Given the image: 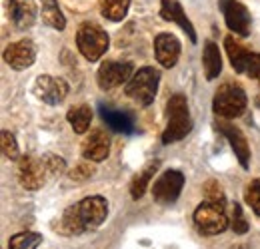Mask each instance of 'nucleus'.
I'll return each instance as SVG.
<instances>
[{
	"label": "nucleus",
	"mask_w": 260,
	"mask_h": 249,
	"mask_svg": "<svg viewBox=\"0 0 260 249\" xmlns=\"http://www.w3.org/2000/svg\"><path fill=\"white\" fill-rule=\"evenodd\" d=\"M244 201L252 208V212L260 218V180H252L244 189Z\"/></svg>",
	"instance_id": "nucleus-27"
},
{
	"label": "nucleus",
	"mask_w": 260,
	"mask_h": 249,
	"mask_svg": "<svg viewBox=\"0 0 260 249\" xmlns=\"http://www.w3.org/2000/svg\"><path fill=\"white\" fill-rule=\"evenodd\" d=\"M202 66H204V76L206 80H216L222 72V56L220 50L214 42H206L202 50Z\"/></svg>",
	"instance_id": "nucleus-20"
},
{
	"label": "nucleus",
	"mask_w": 260,
	"mask_h": 249,
	"mask_svg": "<svg viewBox=\"0 0 260 249\" xmlns=\"http://www.w3.org/2000/svg\"><path fill=\"white\" fill-rule=\"evenodd\" d=\"M224 48H226L228 60L232 64V68L238 74H244L252 80H256L260 84V54L258 52H250L246 46H242L234 36L224 38Z\"/></svg>",
	"instance_id": "nucleus-6"
},
{
	"label": "nucleus",
	"mask_w": 260,
	"mask_h": 249,
	"mask_svg": "<svg viewBox=\"0 0 260 249\" xmlns=\"http://www.w3.org/2000/svg\"><path fill=\"white\" fill-rule=\"evenodd\" d=\"M230 227L234 233L238 235H244L248 231V221L244 219V214H242V208L238 203H234V210H232V221H230Z\"/></svg>",
	"instance_id": "nucleus-29"
},
{
	"label": "nucleus",
	"mask_w": 260,
	"mask_h": 249,
	"mask_svg": "<svg viewBox=\"0 0 260 249\" xmlns=\"http://www.w3.org/2000/svg\"><path fill=\"white\" fill-rule=\"evenodd\" d=\"M34 96L48 106H58L68 96V84L62 78H54V76H46V74L38 76L34 82Z\"/></svg>",
	"instance_id": "nucleus-11"
},
{
	"label": "nucleus",
	"mask_w": 260,
	"mask_h": 249,
	"mask_svg": "<svg viewBox=\"0 0 260 249\" xmlns=\"http://www.w3.org/2000/svg\"><path fill=\"white\" fill-rule=\"evenodd\" d=\"M76 46L88 62H98L106 54L110 46V38L96 22H82L76 32Z\"/></svg>",
	"instance_id": "nucleus-4"
},
{
	"label": "nucleus",
	"mask_w": 260,
	"mask_h": 249,
	"mask_svg": "<svg viewBox=\"0 0 260 249\" xmlns=\"http://www.w3.org/2000/svg\"><path fill=\"white\" fill-rule=\"evenodd\" d=\"M110 154V140L102 130H94L82 144V157L86 161H104Z\"/></svg>",
	"instance_id": "nucleus-19"
},
{
	"label": "nucleus",
	"mask_w": 260,
	"mask_h": 249,
	"mask_svg": "<svg viewBox=\"0 0 260 249\" xmlns=\"http://www.w3.org/2000/svg\"><path fill=\"white\" fill-rule=\"evenodd\" d=\"M158 82H160V72L152 66H144L132 74V78L124 86V94L130 100L138 102L140 106H150L158 92Z\"/></svg>",
	"instance_id": "nucleus-3"
},
{
	"label": "nucleus",
	"mask_w": 260,
	"mask_h": 249,
	"mask_svg": "<svg viewBox=\"0 0 260 249\" xmlns=\"http://www.w3.org/2000/svg\"><path fill=\"white\" fill-rule=\"evenodd\" d=\"M42 243V235L40 233H32V231H22L10 237L8 241V249H36Z\"/></svg>",
	"instance_id": "nucleus-25"
},
{
	"label": "nucleus",
	"mask_w": 260,
	"mask_h": 249,
	"mask_svg": "<svg viewBox=\"0 0 260 249\" xmlns=\"http://www.w3.org/2000/svg\"><path fill=\"white\" fill-rule=\"evenodd\" d=\"M46 168L42 163V159H36L34 156H22L18 159V182L20 186L36 191L46 184Z\"/></svg>",
	"instance_id": "nucleus-13"
},
{
	"label": "nucleus",
	"mask_w": 260,
	"mask_h": 249,
	"mask_svg": "<svg viewBox=\"0 0 260 249\" xmlns=\"http://www.w3.org/2000/svg\"><path fill=\"white\" fill-rule=\"evenodd\" d=\"M40 159H42L48 176L58 178V176H62L66 172V161L60 156H56V154H46V156H42Z\"/></svg>",
	"instance_id": "nucleus-26"
},
{
	"label": "nucleus",
	"mask_w": 260,
	"mask_h": 249,
	"mask_svg": "<svg viewBox=\"0 0 260 249\" xmlns=\"http://www.w3.org/2000/svg\"><path fill=\"white\" fill-rule=\"evenodd\" d=\"M202 191H204V197L208 201H216V203L226 205V197L222 193V187L218 186V182H206L204 187H202Z\"/></svg>",
	"instance_id": "nucleus-30"
},
{
	"label": "nucleus",
	"mask_w": 260,
	"mask_h": 249,
	"mask_svg": "<svg viewBox=\"0 0 260 249\" xmlns=\"http://www.w3.org/2000/svg\"><path fill=\"white\" fill-rule=\"evenodd\" d=\"M214 126H216V130L228 140V144H230V148H232L236 159H238V163L242 165V170H248V165H250V146H248L246 136L240 132V128L232 126L224 118L222 120H216Z\"/></svg>",
	"instance_id": "nucleus-12"
},
{
	"label": "nucleus",
	"mask_w": 260,
	"mask_h": 249,
	"mask_svg": "<svg viewBox=\"0 0 260 249\" xmlns=\"http://www.w3.org/2000/svg\"><path fill=\"white\" fill-rule=\"evenodd\" d=\"M2 154H4L6 159H20L16 138H14V134H10L8 130H2Z\"/></svg>",
	"instance_id": "nucleus-28"
},
{
	"label": "nucleus",
	"mask_w": 260,
	"mask_h": 249,
	"mask_svg": "<svg viewBox=\"0 0 260 249\" xmlns=\"http://www.w3.org/2000/svg\"><path fill=\"white\" fill-rule=\"evenodd\" d=\"M132 64L130 62H104L96 72V82L100 86V90H114L118 88L120 84H126L130 78H132Z\"/></svg>",
	"instance_id": "nucleus-10"
},
{
	"label": "nucleus",
	"mask_w": 260,
	"mask_h": 249,
	"mask_svg": "<svg viewBox=\"0 0 260 249\" xmlns=\"http://www.w3.org/2000/svg\"><path fill=\"white\" fill-rule=\"evenodd\" d=\"M246 104H248L246 92L238 84L226 82V84H222L216 90V94H214L212 110H214L216 116H220L224 120H232V118H238V116L244 114Z\"/></svg>",
	"instance_id": "nucleus-5"
},
{
	"label": "nucleus",
	"mask_w": 260,
	"mask_h": 249,
	"mask_svg": "<svg viewBox=\"0 0 260 249\" xmlns=\"http://www.w3.org/2000/svg\"><path fill=\"white\" fill-rule=\"evenodd\" d=\"M192 130V120L188 114V102L184 94H174L166 102V128L162 132V144L170 146L184 140Z\"/></svg>",
	"instance_id": "nucleus-2"
},
{
	"label": "nucleus",
	"mask_w": 260,
	"mask_h": 249,
	"mask_svg": "<svg viewBox=\"0 0 260 249\" xmlns=\"http://www.w3.org/2000/svg\"><path fill=\"white\" fill-rule=\"evenodd\" d=\"M4 62L8 64L12 70H26L30 68L36 60V46H34L32 40L28 38H22L18 42H12L4 48V54H2Z\"/></svg>",
	"instance_id": "nucleus-14"
},
{
	"label": "nucleus",
	"mask_w": 260,
	"mask_h": 249,
	"mask_svg": "<svg viewBox=\"0 0 260 249\" xmlns=\"http://www.w3.org/2000/svg\"><path fill=\"white\" fill-rule=\"evenodd\" d=\"M218 8H220V12L224 16L228 30L232 32L234 36L246 38L250 34V24H252L250 12L242 2H238V0H220Z\"/></svg>",
	"instance_id": "nucleus-8"
},
{
	"label": "nucleus",
	"mask_w": 260,
	"mask_h": 249,
	"mask_svg": "<svg viewBox=\"0 0 260 249\" xmlns=\"http://www.w3.org/2000/svg\"><path fill=\"white\" fill-rule=\"evenodd\" d=\"M108 216V201L102 195H90L82 201L70 205L60 219L52 225V229L60 235H80L86 231L98 229Z\"/></svg>",
	"instance_id": "nucleus-1"
},
{
	"label": "nucleus",
	"mask_w": 260,
	"mask_h": 249,
	"mask_svg": "<svg viewBox=\"0 0 260 249\" xmlns=\"http://www.w3.org/2000/svg\"><path fill=\"white\" fill-rule=\"evenodd\" d=\"M94 168L90 165V161H86V163H80V165H76L72 172H70V180L72 182H84V180H90L92 176H94Z\"/></svg>",
	"instance_id": "nucleus-31"
},
{
	"label": "nucleus",
	"mask_w": 260,
	"mask_h": 249,
	"mask_svg": "<svg viewBox=\"0 0 260 249\" xmlns=\"http://www.w3.org/2000/svg\"><path fill=\"white\" fill-rule=\"evenodd\" d=\"M98 112H100V118L106 122V126L110 130H114L118 134H134L136 120H134V116L130 112L112 108L110 104H104V102L98 104Z\"/></svg>",
	"instance_id": "nucleus-15"
},
{
	"label": "nucleus",
	"mask_w": 260,
	"mask_h": 249,
	"mask_svg": "<svg viewBox=\"0 0 260 249\" xmlns=\"http://www.w3.org/2000/svg\"><path fill=\"white\" fill-rule=\"evenodd\" d=\"M158 168H160V159H152L140 174H136V178H134L132 184H130V195H132V199H140V197L144 195L146 187H148L152 176L156 174Z\"/></svg>",
	"instance_id": "nucleus-22"
},
{
	"label": "nucleus",
	"mask_w": 260,
	"mask_h": 249,
	"mask_svg": "<svg viewBox=\"0 0 260 249\" xmlns=\"http://www.w3.org/2000/svg\"><path fill=\"white\" fill-rule=\"evenodd\" d=\"M194 223L204 235H218L228 227V216L222 203L204 199L194 210Z\"/></svg>",
	"instance_id": "nucleus-7"
},
{
	"label": "nucleus",
	"mask_w": 260,
	"mask_h": 249,
	"mask_svg": "<svg viewBox=\"0 0 260 249\" xmlns=\"http://www.w3.org/2000/svg\"><path fill=\"white\" fill-rule=\"evenodd\" d=\"M40 6H42V22L58 32L64 30L66 18L58 6V0H40Z\"/></svg>",
	"instance_id": "nucleus-21"
},
{
	"label": "nucleus",
	"mask_w": 260,
	"mask_h": 249,
	"mask_svg": "<svg viewBox=\"0 0 260 249\" xmlns=\"http://www.w3.org/2000/svg\"><path fill=\"white\" fill-rule=\"evenodd\" d=\"M180 40L170 34V32H162L154 38V54L156 60L162 68H174L178 58H180Z\"/></svg>",
	"instance_id": "nucleus-16"
},
{
	"label": "nucleus",
	"mask_w": 260,
	"mask_h": 249,
	"mask_svg": "<svg viewBox=\"0 0 260 249\" xmlns=\"http://www.w3.org/2000/svg\"><path fill=\"white\" fill-rule=\"evenodd\" d=\"M160 16H162V20H166V22L178 24L182 30L188 34V38H190L192 44L198 42L194 26H192L190 18L186 16V12H184V8H182V4L178 0H160Z\"/></svg>",
	"instance_id": "nucleus-17"
},
{
	"label": "nucleus",
	"mask_w": 260,
	"mask_h": 249,
	"mask_svg": "<svg viewBox=\"0 0 260 249\" xmlns=\"http://www.w3.org/2000/svg\"><path fill=\"white\" fill-rule=\"evenodd\" d=\"M184 176L178 170H166L158 176V180L152 186V197L160 205H170L178 199L182 187H184Z\"/></svg>",
	"instance_id": "nucleus-9"
},
{
	"label": "nucleus",
	"mask_w": 260,
	"mask_h": 249,
	"mask_svg": "<svg viewBox=\"0 0 260 249\" xmlns=\"http://www.w3.org/2000/svg\"><path fill=\"white\" fill-rule=\"evenodd\" d=\"M66 120L68 124L72 126V130L76 134H84L88 128H90V122H92V110L88 106H74L66 112Z\"/></svg>",
	"instance_id": "nucleus-24"
},
{
	"label": "nucleus",
	"mask_w": 260,
	"mask_h": 249,
	"mask_svg": "<svg viewBox=\"0 0 260 249\" xmlns=\"http://www.w3.org/2000/svg\"><path fill=\"white\" fill-rule=\"evenodd\" d=\"M36 14L34 0H8V16L18 30H28L36 22Z\"/></svg>",
	"instance_id": "nucleus-18"
},
{
	"label": "nucleus",
	"mask_w": 260,
	"mask_h": 249,
	"mask_svg": "<svg viewBox=\"0 0 260 249\" xmlns=\"http://www.w3.org/2000/svg\"><path fill=\"white\" fill-rule=\"evenodd\" d=\"M100 14L110 22H120L126 18L130 0H98Z\"/></svg>",
	"instance_id": "nucleus-23"
}]
</instances>
